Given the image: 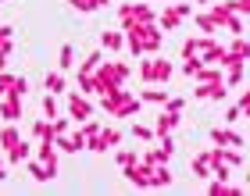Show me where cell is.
Segmentation results:
<instances>
[{"mask_svg": "<svg viewBox=\"0 0 250 196\" xmlns=\"http://www.w3.org/2000/svg\"><path fill=\"white\" fill-rule=\"evenodd\" d=\"M125 32H129V36H125V43H129V50H132V54H143V50H157V47H161V32L154 29V21L129 25Z\"/></svg>", "mask_w": 250, "mask_h": 196, "instance_id": "cell-1", "label": "cell"}, {"mask_svg": "<svg viewBox=\"0 0 250 196\" xmlns=\"http://www.w3.org/2000/svg\"><path fill=\"white\" fill-rule=\"evenodd\" d=\"M125 175H129V182L132 186H140V189H146L150 186V164H125Z\"/></svg>", "mask_w": 250, "mask_h": 196, "instance_id": "cell-2", "label": "cell"}, {"mask_svg": "<svg viewBox=\"0 0 250 196\" xmlns=\"http://www.w3.org/2000/svg\"><path fill=\"white\" fill-rule=\"evenodd\" d=\"M68 114H72L75 121H86L89 114H93V107H89V103L79 97V93H72V97H68Z\"/></svg>", "mask_w": 250, "mask_h": 196, "instance_id": "cell-3", "label": "cell"}, {"mask_svg": "<svg viewBox=\"0 0 250 196\" xmlns=\"http://www.w3.org/2000/svg\"><path fill=\"white\" fill-rule=\"evenodd\" d=\"M7 100L0 103V114H4V121H18L21 118V97H15V93H4Z\"/></svg>", "mask_w": 250, "mask_h": 196, "instance_id": "cell-4", "label": "cell"}, {"mask_svg": "<svg viewBox=\"0 0 250 196\" xmlns=\"http://www.w3.org/2000/svg\"><path fill=\"white\" fill-rule=\"evenodd\" d=\"M150 186H154V189L172 186V171H168L165 164H150Z\"/></svg>", "mask_w": 250, "mask_h": 196, "instance_id": "cell-5", "label": "cell"}, {"mask_svg": "<svg viewBox=\"0 0 250 196\" xmlns=\"http://www.w3.org/2000/svg\"><path fill=\"white\" fill-rule=\"evenodd\" d=\"M175 125H179V114L175 111H165L161 118H157V125H154V136H168Z\"/></svg>", "mask_w": 250, "mask_h": 196, "instance_id": "cell-6", "label": "cell"}, {"mask_svg": "<svg viewBox=\"0 0 250 196\" xmlns=\"http://www.w3.org/2000/svg\"><path fill=\"white\" fill-rule=\"evenodd\" d=\"M211 139L218 143V146H243V136L225 132V129H211Z\"/></svg>", "mask_w": 250, "mask_h": 196, "instance_id": "cell-7", "label": "cell"}, {"mask_svg": "<svg viewBox=\"0 0 250 196\" xmlns=\"http://www.w3.org/2000/svg\"><path fill=\"white\" fill-rule=\"evenodd\" d=\"M172 72H175V68L168 64V61H150V78H157V82H168Z\"/></svg>", "mask_w": 250, "mask_h": 196, "instance_id": "cell-8", "label": "cell"}, {"mask_svg": "<svg viewBox=\"0 0 250 196\" xmlns=\"http://www.w3.org/2000/svg\"><path fill=\"white\" fill-rule=\"evenodd\" d=\"M7 160H11V164H21V160H29V143H15V146H11L7 150Z\"/></svg>", "mask_w": 250, "mask_h": 196, "instance_id": "cell-9", "label": "cell"}, {"mask_svg": "<svg viewBox=\"0 0 250 196\" xmlns=\"http://www.w3.org/2000/svg\"><path fill=\"white\" fill-rule=\"evenodd\" d=\"M193 171H197V178H208V175H211V157H208V154L193 157Z\"/></svg>", "mask_w": 250, "mask_h": 196, "instance_id": "cell-10", "label": "cell"}, {"mask_svg": "<svg viewBox=\"0 0 250 196\" xmlns=\"http://www.w3.org/2000/svg\"><path fill=\"white\" fill-rule=\"evenodd\" d=\"M21 139V136H18V129H15V125H7V129H0V146H4V150H11V146H15Z\"/></svg>", "mask_w": 250, "mask_h": 196, "instance_id": "cell-11", "label": "cell"}, {"mask_svg": "<svg viewBox=\"0 0 250 196\" xmlns=\"http://www.w3.org/2000/svg\"><path fill=\"white\" fill-rule=\"evenodd\" d=\"M179 21H183V15H179L175 7H165V11H161V29H175Z\"/></svg>", "mask_w": 250, "mask_h": 196, "instance_id": "cell-12", "label": "cell"}, {"mask_svg": "<svg viewBox=\"0 0 250 196\" xmlns=\"http://www.w3.org/2000/svg\"><path fill=\"white\" fill-rule=\"evenodd\" d=\"M100 143H104V150L118 146V143H122V132H118V129H100Z\"/></svg>", "mask_w": 250, "mask_h": 196, "instance_id": "cell-13", "label": "cell"}, {"mask_svg": "<svg viewBox=\"0 0 250 196\" xmlns=\"http://www.w3.org/2000/svg\"><path fill=\"white\" fill-rule=\"evenodd\" d=\"M100 43H104V47H107V50H118V47H122V43H125V36H122V32H111V29H107V32H104V36H100Z\"/></svg>", "mask_w": 250, "mask_h": 196, "instance_id": "cell-14", "label": "cell"}, {"mask_svg": "<svg viewBox=\"0 0 250 196\" xmlns=\"http://www.w3.org/2000/svg\"><path fill=\"white\" fill-rule=\"evenodd\" d=\"M193 78H200V82H208V86H211V82H222V75L214 72V68H204V64L197 68V75H193Z\"/></svg>", "mask_w": 250, "mask_h": 196, "instance_id": "cell-15", "label": "cell"}, {"mask_svg": "<svg viewBox=\"0 0 250 196\" xmlns=\"http://www.w3.org/2000/svg\"><path fill=\"white\" fill-rule=\"evenodd\" d=\"M43 86H47V89H50V93H54V97H58V93H61V89H64V75H61V72H58V75H54V72H50V75H47V82H43Z\"/></svg>", "mask_w": 250, "mask_h": 196, "instance_id": "cell-16", "label": "cell"}, {"mask_svg": "<svg viewBox=\"0 0 250 196\" xmlns=\"http://www.w3.org/2000/svg\"><path fill=\"white\" fill-rule=\"evenodd\" d=\"M75 64V50L72 47H61V57H58V68H61V72H68V68H72Z\"/></svg>", "mask_w": 250, "mask_h": 196, "instance_id": "cell-17", "label": "cell"}, {"mask_svg": "<svg viewBox=\"0 0 250 196\" xmlns=\"http://www.w3.org/2000/svg\"><path fill=\"white\" fill-rule=\"evenodd\" d=\"M140 100H146V103H165L168 93H165V89H146V93H140Z\"/></svg>", "mask_w": 250, "mask_h": 196, "instance_id": "cell-18", "label": "cell"}, {"mask_svg": "<svg viewBox=\"0 0 250 196\" xmlns=\"http://www.w3.org/2000/svg\"><path fill=\"white\" fill-rule=\"evenodd\" d=\"M100 61H104V57H100V50H93V54H89L86 61H83V68H79V72H83V75H89V72H93V68H97Z\"/></svg>", "mask_w": 250, "mask_h": 196, "instance_id": "cell-19", "label": "cell"}, {"mask_svg": "<svg viewBox=\"0 0 250 196\" xmlns=\"http://www.w3.org/2000/svg\"><path fill=\"white\" fill-rule=\"evenodd\" d=\"M32 136H36V139H54V129H50V121H40L36 129H32Z\"/></svg>", "mask_w": 250, "mask_h": 196, "instance_id": "cell-20", "label": "cell"}, {"mask_svg": "<svg viewBox=\"0 0 250 196\" xmlns=\"http://www.w3.org/2000/svg\"><path fill=\"white\" fill-rule=\"evenodd\" d=\"M132 136H136V139H143V143H150L154 139V129H146V125H132Z\"/></svg>", "mask_w": 250, "mask_h": 196, "instance_id": "cell-21", "label": "cell"}, {"mask_svg": "<svg viewBox=\"0 0 250 196\" xmlns=\"http://www.w3.org/2000/svg\"><path fill=\"white\" fill-rule=\"evenodd\" d=\"M75 11H83V15H89V11H97V0H72Z\"/></svg>", "mask_w": 250, "mask_h": 196, "instance_id": "cell-22", "label": "cell"}, {"mask_svg": "<svg viewBox=\"0 0 250 196\" xmlns=\"http://www.w3.org/2000/svg\"><path fill=\"white\" fill-rule=\"evenodd\" d=\"M222 160H225V164H243V154H236V150H222Z\"/></svg>", "mask_w": 250, "mask_h": 196, "instance_id": "cell-23", "label": "cell"}, {"mask_svg": "<svg viewBox=\"0 0 250 196\" xmlns=\"http://www.w3.org/2000/svg\"><path fill=\"white\" fill-rule=\"evenodd\" d=\"M43 111H47V118H58V100H54V93L43 100Z\"/></svg>", "mask_w": 250, "mask_h": 196, "instance_id": "cell-24", "label": "cell"}, {"mask_svg": "<svg viewBox=\"0 0 250 196\" xmlns=\"http://www.w3.org/2000/svg\"><path fill=\"white\" fill-rule=\"evenodd\" d=\"M132 160H136L132 150H122V154H118V164H122V168H125V164H132Z\"/></svg>", "mask_w": 250, "mask_h": 196, "instance_id": "cell-25", "label": "cell"}, {"mask_svg": "<svg viewBox=\"0 0 250 196\" xmlns=\"http://www.w3.org/2000/svg\"><path fill=\"white\" fill-rule=\"evenodd\" d=\"M197 21H200V29H204V32H214V25H218V21H214V18H204V15H200Z\"/></svg>", "mask_w": 250, "mask_h": 196, "instance_id": "cell-26", "label": "cell"}, {"mask_svg": "<svg viewBox=\"0 0 250 196\" xmlns=\"http://www.w3.org/2000/svg\"><path fill=\"white\" fill-rule=\"evenodd\" d=\"M165 103H168V111H175V114L186 107V100H179V97H175V100H165Z\"/></svg>", "mask_w": 250, "mask_h": 196, "instance_id": "cell-27", "label": "cell"}, {"mask_svg": "<svg viewBox=\"0 0 250 196\" xmlns=\"http://www.w3.org/2000/svg\"><path fill=\"white\" fill-rule=\"evenodd\" d=\"M7 43H11V29L0 25V47H7Z\"/></svg>", "mask_w": 250, "mask_h": 196, "instance_id": "cell-28", "label": "cell"}, {"mask_svg": "<svg viewBox=\"0 0 250 196\" xmlns=\"http://www.w3.org/2000/svg\"><path fill=\"white\" fill-rule=\"evenodd\" d=\"M0 171H4V160H0Z\"/></svg>", "mask_w": 250, "mask_h": 196, "instance_id": "cell-29", "label": "cell"}]
</instances>
